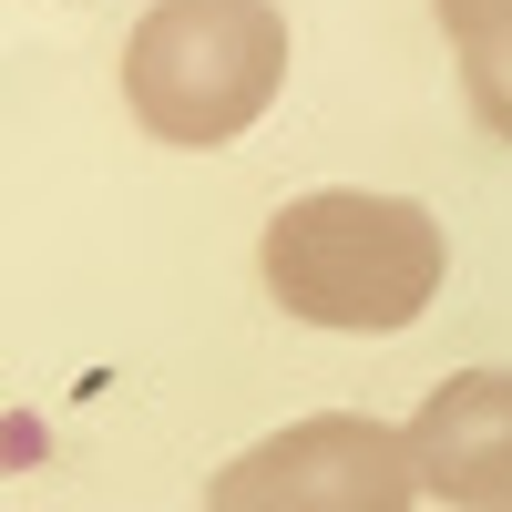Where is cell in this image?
<instances>
[{
	"mask_svg": "<svg viewBox=\"0 0 512 512\" xmlns=\"http://www.w3.org/2000/svg\"><path fill=\"white\" fill-rule=\"evenodd\" d=\"M461 93H472V123H482V134L512 144V11L461 41Z\"/></svg>",
	"mask_w": 512,
	"mask_h": 512,
	"instance_id": "5b68a950",
	"label": "cell"
},
{
	"mask_svg": "<svg viewBox=\"0 0 512 512\" xmlns=\"http://www.w3.org/2000/svg\"><path fill=\"white\" fill-rule=\"evenodd\" d=\"M410 502H420L410 431H390L369 410L287 420L205 482V512H410Z\"/></svg>",
	"mask_w": 512,
	"mask_h": 512,
	"instance_id": "3957f363",
	"label": "cell"
},
{
	"mask_svg": "<svg viewBox=\"0 0 512 512\" xmlns=\"http://www.w3.org/2000/svg\"><path fill=\"white\" fill-rule=\"evenodd\" d=\"M431 11H441V31H451V41H472L482 21H502V11H512V0H431Z\"/></svg>",
	"mask_w": 512,
	"mask_h": 512,
	"instance_id": "8992f818",
	"label": "cell"
},
{
	"mask_svg": "<svg viewBox=\"0 0 512 512\" xmlns=\"http://www.w3.org/2000/svg\"><path fill=\"white\" fill-rule=\"evenodd\" d=\"M256 267H267V297L308 328H349V338H390L410 318H431V297L451 277V246L431 226V205L410 195H287L267 236H256Z\"/></svg>",
	"mask_w": 512,
	"mask_h": 512,
	"instance_id": "6da1fadb",
	"label": "cell"
},
{
	"mask_svg": "<svg viewBox=\"0 0 512 512\" xmlns=\"http://www.w3.org/2000/svg\"><path fill=\"white\" fill-rule=\"evenodd\" d=\"M410 461L420 492L451 512H502L512 502V369H461L410 410Z\"/></svg>",
	"mask_w": 512,
	"mask_h": 512,
	"instance_id": "277c9868",
	"label": "cell"
},
{
	"mask_svg": "<svg viewBox=\"0 0 512 512\" xmlns=\"http://www.w3.org/2000/svg\"><path fill=\"white\" fill-rule=\"evenodd\" d=\"M287 82V11L277 0H154L123 41V103L154 144L216 154L236 144Z\"/></svg>",
	"mask_w": 512,
	"mask_h": 512,
	"instance_id": "7a4b0ae2",
	"label": "cell"
},
{
	"mask_svg": "<svg viewBox=\"0 0 512 512\" xmlns=\"http://www.w3.org/2000/svg\"><path fill=\"white\" fill-rule=\"evenodd\" d=\"M502 512H512V502H502Z\"/></svg>",
	"mask_w": 512,
	"mask_h": 512,
	"instance_id": "52a82bcc",
	"label": "cell"
}]
</instances>
